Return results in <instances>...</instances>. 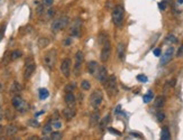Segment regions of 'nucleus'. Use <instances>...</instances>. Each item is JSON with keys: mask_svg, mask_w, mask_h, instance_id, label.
I'll return each mask as SVG.
<instances>
[{"mask_svg": "<svg viewBox=\"0 0 183 140\" xmlns=\"http://www.w3.org/2000/svg\"><path fill=\"white\" fill-rule=\"evenodd\" d=\"M99 122H100V129H101V130H104V129L107 127V125L110 122V115H106L105 118H104L101 121H99Z\"/></svg>", "mask_w": 183, "mask_h": 140, "instance_id": "obj_23", "label": "nucleus"}, {"mask_svg": "<svg viewBox=\"0 0 183 140\" xmlns=\"http://www.w3.org/2000/svg\"><path fill=\"white\" fill-rule=\"evenodd\" d=\"M48 44H50V40L47 38H45V37H40L38 39V42H37V45H38L39 48H45Z\"/></svg>", "mask_w": 183, "mask_h": 140, "instance_id": "obj_22", "label": "nucleus"}, {"mask_svg": "<svg viewBox=\"0 0 183 140\" xmlns=\"http://www.w3.org/2000/svg\"><path fill=\"white\" fill-rule=\"evenodd\" d=\"M71 66H72V62L70 58H64L61 63V72L63 73V75L65 77H69L71 74Z\"/></svg>", "mask_w": 183, "mask_h": 140, "instance_id": "obj_10", "label": "nucleus"}, {"mask_svg": "<svg viewBox=\"0 0 183 140\" xmlns=\"http://www.w3.org/2000/svg\"><path fill=\"white\" fill-rule=\"evenodd\" d=\"M13 105L15 109H17L18 111H20V112H25L27 109H28V107H27V103L20 96H15L13 99Z\"/></svg>", "mask_w": 183, "mask_h": 140, "instance_id": "obj_8", "label": "nucleus"}, {"mask_svg": "<svg viewBox=\"0 0 183 140\" xmlns=\"http://www.w3.org/2000/svg\"><path fill=\"white\" fill-rule=\"evenodd\" d=\"M38 93H39V99H40V100H45V99H47V98H48V95H50L48 90L45 89V88L39 89Z\"/></svg>", "mask_w": 183, "mask_h": 140, "instance_id": "obj_21", "label": "nucleus"}, {"mask_svg": "<svg viewBox=\"0 0 183 140\" xmlns=\"http://www.w3.org/2000/svg\"><path fill=\"white\" fill-rule=\"evenodd\" d=\"M153 98H154V93H153V91H148V92H147V93L144 95V98H143L144 103H149V102L153 100Z\"/></svg>", "mask_w": 183, "mask_h": 140, "instance_id": "obj_24", "label": "nucleus"}, {"mask_svg": "<svg viewBox=\"0 0 183 140\" xmlns=\"http://www.w3.org/2000/svg\"><path fill=\"white\" fill-rule=\"evenodd\" d=\"M137 81L141 82V83H146L148 81V78L144 74H139V75H137Z\"/></svg>", "mask_w": 183, "mask_h": 140, "instance_id": "obj_30", "label": "nucleus"}, {"mask_svg": "<svg viewBox=\"0 0 183 140\" xmlns=\"http://www.w3.org/2000/svg\"><path fill=\"white\" fill-rule=\"evenodd\" d=\"M173 54H174V48H173V47L168 48L166 52H165V54H164V55L162 56V58H161V65L164 66V65H166V64L169 63L171 60H172Z\"/></svg>", "mask_w": 183, "mask_h": 140, "instance_id": "obj_13", "label": "nucleus"}, {"mask_svg": "<svg viewBox=\"0 0 183 140\" xmlns=\"http://www.w3.org/2000/svg\"><path fill=\"white\" fill-rule=\"evenodd\" d=\"M94 75H96V78H97L99 82L105 83L106 81H107V78H108L107 68H106L105 66H98V68H97V71H96V73H94Z\"/></svg>", "mask_w": 183, "mask_h": 140, "instance_id": "obj_9", "label": "nucleus"}, {"mask_svg": "<svg viewBox=\"0 0 183 140\" xmlns=\"http://www.w3.org/2000/svg\"><path fill=\"white\" fill-rule=\"evenodd\" d=\"M51 139L53 140H59L62 138V133L60 131H54V132H51Z\"/></svg>", "mask_w": 183, "mask_h": 140, "instance_id": "obj_27", "label": "nucleus"}, {"mask_svg": "<svg viewBox=\"0 0 183 140\" xmlns=\"http://www.w3.org/2000/svg\"><path fill=\"white\" fill-rule=\"evenodd\" d=\"M112 23L114 25L117 26V27H120L124 23V17H125V10H124V7L118 5L115 7L114 11H112Z\"/></svg>", "mask_w": 183, "mask_h": 140, "instance_id": "obj_2", "label": "nucleus"}, {"mask_svg": "<svg viewBox=\"0 0 183 140\" xmlns=\"http://www.w3.org/2000/svg\"><path fill=\"white\" fill-rule=\"evenodd\" d=\"M28 125H29L30 127L36 128V127H38L39 126V122L37 121V120H29V121H28Z\"/></svg>", "mask_w": 183, "mask_h": 140, "instance_id": "obj_34", "label": "nucleus"}, {"mask_svg": "<svg viewBox=\"0 0 183 140\" xmlns=\"http://www.w3.org/2000/svg\"><path fill=\"white\" fill-rule=\"evenodd\" d=\"M56 61H57V52L56 50H50L45 55H44V64L46 65L47 68L50 70H53L55 64H56Z\"/></svg>", "mask_w": 183, "mask_h": 140, "instance_id": "obj_3", "label": "nucleus"}, {"mask_svg": "<svg viewBox=\"0 0 183 140\" xmlns=\"http://www.w3.org/2000/svg\"><path fill=\"white\" fill-rule=\"evenodd\" d=\"M0 103H1V96H0Z\"/></svg>", "mask_w": 183, "mask_h": 140, "instance_id": "obj_49", "label": "nucleus"}, {"mask_svg": "<svg viewBox=\"0 0 183 140\" xmlns=\"http://www.w3.org/2000/svg\"><path fill=\"white\" fill-rule=\"evenodd\" d=\"M1 129H2V127H1V126H0V133H1V132H2V131H1Z\"/></svg>", "mask_w": 183, "mask_h": 140, "instance_id": "obj_48", "label": "nucleus"}, {"mask_svg": "<svg viewBox=\"0 0 183 140\" xmlns=\"http://www.w3.org/2000/svg\"><path fill=\"white\" fill-rule=\"evenodd\" d=\"M178 2H179V3H182L183 0H178Z\"/></svg>", "mask_w": 183, "mask_h": 140, "instance_id": "obj_46", "label": "nucleus"}, {"mask_svg": "<svg viewBox=\"0 0 183 140\" xmlns=\"http://www.w3.org/2000/svg\"><path fill=\"white\" fill-rule=\"evenodd\" d=\"M90 88H91V84H90L89 81H87V80L82 81V83H81V89L83 90V91H89Z\"/></svg>", "mask_w": 183, "mask_h": 140, "instance_id": "obj_26", "label": "nucleus"}, {"mask_svg": "<svg viewBox=\"0 0 183 140\" xmlns=\"http://www.w3.org/2000/svg\"><path fill=\"white\" fill-rule=\"evenodd\" d=\"M75 89V83H71V84H67L65 86L66 92H72L73 90Z\"/></svg>", "mask_w": 183, "mask_h": 140, "instance_id": "obj_33", "label": "nucleus"}, {"mask_svg": "<svg viewBox=\"0 0 183 140\" xmlns=\"http://www.w3.org/2000/svg\"><path fill=\"white\" fill-rule=\"evenodd\" d=\"M156 117H157V120H158L159 122H162V121H164V119H165V113H164L163 111H158Z\"/></svg>", "mask_w": 183, "mask_h": 140, "instance_id": "obj_32", "label": "nucleus"}, {"mask_svg": "<svg viewBox=\"0 0 183 140\" xmlns=\"http://www.w3.org/2000/svg\"><path fill=\"white\" fill-rule=\"evenodd\" d=\"M54 2V0H43V3L44 6H47V7H51Z\"/></svg>", "mask_w": 183, "mask_h": 140, "instance_id": "obj_37", "label": "nucleus"}, {"mask_svg": "<svg viewBox=\"0 0 183 140\" xmlns=\"http://www.w3.org/2000/svg\"><path fill=\"white\" fill-rule=\"evenodd\" d=\"M165 104V98L164 96H158L155 100V107L156 108H163Z\"/></svg>", "mask_w": 183, "mask_h": 140, "instance_id": "obj_25", "label": "nucleus"}, {"mask_svg": "<svg viewBox=\"0 0 183 140\" xmlns=\"http://www.w3.org/2000/svg\"><path fill=\"white\" fill-rule=\"evenodd\" d=\"M176 37L174 36V35H169L166 38H165V42H166V44H173V43H176Z\"/></svg>", "mask_w": 183, "mask_h": 140, "instance_id": "obj_28", "label": "nucleus"}, {"mask_svg": "<svg viewBox=\"0 0 183 140\" xmlns=\"http://www.w3.org/2000/svg\"><path fill=\"white\" fill-rule=\"evenodd\" d=\"M99 120H100V115H99V112H98V111H94V112L91 115V117H90L91 125L92 126H94V125L99 123Z\"/></svg>", "mask_w": 183, "mask_h": 140, "instance_id": "obj_20", "label": "nucleus"}, {"mask_svg": "<svg viewBox=\"0 0 183 140\" xmlns=\"http://www.w3.org/2000/svg\"><path fill=\"white\" fill-rule=\"evenodd\" d=\"M52 132V126L48 123V125H46V126H44L43 128V133L44 135H48V133H51Z\"/></svg>", "mask_w": 183, "mask_h": 140, "instance_id": "obj_29", "label": "nucleus"}, {"mask_svg": "<svg viewBox=\"0 0 183 140\" xmlns=\"http://www.w3.org/2000/svg\"><path fill=\"white\" fill-rule=\"evenodd\" d=\"M35 68H36V65L34 62H28L26 63V67H25V71H24V76L26 80H28L29 77L33 75V73L35 72Z\"/></svg>", "mask_w": 183, "mask_h": 140, "instance_id": "obj_12", "label": "nucleus"}, {"mask_svg": "<svg viewBox=\"0 0 183 140\" xmlns=\"http://www.w3.org/2000/svg\"><path fill=\"white\" fill-rule=\"evenodd\" d=\"M176 56L178 57H181V56H183V44L180 46V48L178 50V52H176Z\"/></svg>", "mask_w": 183, "mask_h": 140, "instance_id": "obj_36", "label": "nucleus"}, {"mask_svg": "<svg viewBox=\"0 0 183 140\" xmlns=\"http://www.w3.org/2000/svg\"><path fill=\"white\" fill-rule=\"evenodd\" d=\"M110 54H111V44L109 39H107L104 42V46H102L101 54H100V60L102 62H107L110 58Z\"/></svg>", "mask_w": 183, "mask_h": 140, "instance_id": "obj_7", "label": "nucleus"}, {"mask_svg": "<svg viewBox=\"0 0 183 140\" xmlns=\"http://www.w3.org/2000/svg\"><path fill=\"white\" fill-rule=\"evenodd\" d=\"M47 13H48V15H47V16H48V18H51V17H53V16L55 15V10H54V9H50Z\"/></svg>", "mask_w": 183, "mask_h": 140, "instance_id": "obj_42", "label": "nucleus"}, {"mask_svg": "<svg viewBox=\"0 0 183 140\" xmlns=\"http://www.w3.org/2000/svg\"><path fill=\"white\" fill-rule=\"evenodd\" d=\"M105 89L107 93L109 94V96H115L118 93V86H117V78L115 75H110L108 76L107 81L104 83Z\"/></svg>", "mask_w": 183, "mask_h": 140, "instance_id": "obj_1", "label": "nucleus"}, {"mask_svg": "<svg viewBox=\"0 0 183 140\" xmlns=\"http://www.w3.org/2000/svg\"><path fill=\"white\" fill-rule=\"evenodd\" d=\"M102 100H104V95H102V92L100 90H94L90 95V104L94 109H98L101 105Z\"/></svg>", "mask_w": 183, "mask_h": 140, "instance_id": "obj_4", "label": "nucleus"}, {"mask_svg": "<svg viewBox=\"0 0 183 140\" xmlns=\"http://www.w3.org/2000/svg\"><path fill=\"white\" fill-rule=\"evenodd\" d=\"M158 7H159L161 10H165V8H166V1H165V0H164V1H161V2L158 3Z\"/></svg>", "mask_w": 183, "mask_h": 140, "instance_id": "obj_35", "label": "nucleus"}, {"mask_svg": "<svg viewBox=\"0 0 183 140\" xmlns=\"http://www.w3.org/2000/svg\"><path fill=\"white\" fill-rule=\"evenodd\" d=\"M131 136H135V137H138V138H141V137H142V135H138V133H134V132H133V133H131Z\"/></svg>", "mask_w": 183, "mask_h": 140, "instance_id": "obj_44", "label": "nucleus"}, {"mask_svg": "<svg viewBox=\"0 0 183 140\" xmlns=\"http://www.w3.org/2000/svg\"><path fill=\"white\" fill-rule=\"evenodd\" d=\"M20 86H19V84L18 83H13V91H20Z\"/></svg>", "mask_w": 183, "mask_h": 140, "instance_id": "obj_39", "label": "nucleus"}, {"mask_svg": "<svg viewBox=\"0 0 183 140\" xmlns=\"http://www.w3.org/2000/svg\"><path fill=\"white\" fill-rule=\"evenodd\" d=\"M71 44H72V39L66 38L65 42H64V45H65V46H69V45H71Z\"/></svg>", "mask_w": 183, "mask_h": 140, "instance_id": "obj_43", "label": "nucleus"}, {"mask_svg": "<svg viewBox=\"0 0 183 140\" xmlns=\"http://www.w3.org/2000/svg\"><path fill=\"white\" fill-rule=\"evenodd\" d=\"M117 53H118V57L120 61H124L125 60V53H126V46L124 43H119L117 47Z\"/></svg>", "mask_w": 183, "mask_h": 140, "instance_id": "obj_15", "label": "nucleus"}, {"mask_svg": "<svg viewBox=\"0 0 183 140\" xmlns=\"http://www.w3.org/2000/svg\"><path fill=\"white\" fill-rule=\"evenodd\" d=\"M22 56V52L20 51H13V53H11V60H17V58H19Z\"/></svg>", "mask_w": 183, "mask_h": 140, "instance_id": "obj_31", "label": "nucleus"}, {"mask_svg": "<svg viewBox=\"0 0 183 140\" xmlns=\"http://www.w3.org/2000/svg\"><path fill=\"white\" fill-rule=\"evenodd\" d=\"M53 126H54V128H56V129H60V128L62 127V123H61L60 120H56V121H54Z\"/></svg>", "mask_w": 183, "mask_h": 140, "instance_id": "obj_38", "label": "nucleus"}, {"mask_svg": "<svg viewBox=\"0 0 183 140\" xmlns=\"http://www.w3.org/2000/svg\"><path fill=\"white\" fill-rule=\"evenodd\" d=\"M1 113H2V112L0 111V120H1V118H2V115H1Z\"/></svg>", "mask_w": 183, "mask_h": 140, "instance_id": "obj_47", "label": "nucleus"}, {"mask_svg": "<svg viewBox=\"0 0 183 140\" xmlns=\"http://www.w3.org/2000/svg\"><path fill=\"white\" fill-rule=\"evenodd\" d=\"M69 25V18L67 17H61L57 18L56 20H54L51 25V28L54 33H59L61 30H63L64 28H66V26Z\"/></svg>", "mask_w": 183, "mask_h": 140, "instance_id": "obj_5", "label": "nucleus"}, {"mask_svg": "<svg viewBox=\"0 0 183 140\" xmlns=\"http://www.w3.org/2000/svg\"><path fill=\"white\" fill-rule=\"evenodd\" d=\"M63 115L65 117L67 120H71L72 118L75 117V110L73 109V107H69V108H65L63 110Z\"/></svg>", "mask_w": 183, "mask_h": 140, "instance_id": "obj_16", "label": "nucleus"}, {"mask_svg": "<svg viewBox=\"0 0 183 140\" xmlns=\"http://www.w3.org/2000/svg\"><path fill=\"white\" fill-rule=\"evenodd\" d=\"M83 61H84V54L81 51L77 52L75 53V64H74V67H73V74L75 76H78L79 74H80V71H81Z\"/></svg>", "mask_w": 183, "mask_h": 140, "instance_id": "obj_6", "label": "nucleus"}, {"mask_svg": "<svg viewBox=\"0 0 183 140\" xmlns=\"http://www.w3.org/2000/svg\"><path fill=\"white\" fill-rule=\"evenodd\" d=\"M64 100H65V103L69 105V107H74L75 103H77L75 96H74V94H73L72 92H66Z\"/></svg>", "mask_w": 183, "mask_h": 140, "instance_id": "obj_14", "label": "nucleus"}, {"mask_svg": "<svg viewBox=\"0 0 183 140\" xmlns=\"http://www.w3.org/2000/svg\"><path fill=\"white\" fill-rule=\"evenodd\" d=\"M111 133H114V135H117V136H120V132H118V131H116V129H114V128H109L108 129Z\"/></svg>", "mask_w": 183, "mask_h": 140, "instance_id": "obj_40", "label": "nucleus"}, {"mask_svg": "<svg viewBox=\"0 0 183 140\" xmlns=\"http://www.w3.org/2000/svg\"><path fill=\"white\" fill-rule=\"evenodd\" d=\"M98 63L96 62V61H90V62H88L87 64V68H88V72L90 73V74H94L96 73V71H97V68H98Z\"/></svg>", "mask_w": 183, "mask_h": 140, "instance_id": "obj_17", "label": "nucleus"}, {"mask_svg": "<svg viewBox=\"0 0 183 140\" xmlns=\"http://www.w3.org/2000/svg\"><path fill=\"white\" fill-rule=\"evenodd\" d=\"M161 139L162 140H169L171 139V132L168 127H163L162 128V131H161Z\"/></svg>", "mask_w": 183, "mask_h": 140, "instance_id": "obj_18", "label": "nucleus"}, {"mask_svg": "<svg viewBox=\"0 0 183 140\" xmlns=\"http://www.w3.org/2000/svg\"><path fill=\"white\" fill-rule=\"evenodd\" d=\"M153 53H154V55H155V56H157V57H158V56H161V53H162V51H161L159 48H155Z\"/></svg>", "mask_w": 183, "mask_h": 140, "instance_id": "obj_41", "label": "nucleus"}, {"mask_svg": "<svg viewBox=\"0 0 183 140\" xmlns=\"http://www.w3.org/2000/svg\"><path fill=\"white\" fill-rule=\"evenodd\" d=\"M43 113H44V111H39V112H37V113H36V117H38V115H43Z\"/></svg>", "mask_w": 183, "mask_h": 140, "instance_id": "obj_45", "label": "nucleus"}, {"mask_svg": "<svg viewBox=\"0 0 183 140\" xmlns=\"http://www.w3.org/2000/svg\"><path fill=\"white\" fill-rule=\"evenodd\" d=\"M6 135L7 136H13L15 133H17V131H18V129L16 126H13V125H9V126H7L6 127Z\"/></svg>", "mask_w": 183, "mask_h": 140, "instance_id": "obj_19", "label": "nucleus"}, {"mask_svg": "<svg viewBox=\"0 0 183 140\" xmlns=\"http://www.w3.org/2000/svg\"><path fill=\"white\" fill-rule=\"evenodd\" d=\"M81 27H82V20L77 18L73 21L72 26H71V35L75 36V37H79L81 35Z\"/></svg>", "mask_w": 183, "mask_h": 140, "instance_id": "obj_11", "label": "nucleus"}]
</instances>
